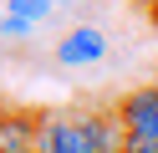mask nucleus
Instances as JSON below:
<instances>
[{
    "instance_id": "obj_7",
    "label": "nucleus",
    "mask_w": 158,
    "mask_h": 153,
    "mask_svg": "<svg viewBox=\"0 0 158 153\" xmlns=\"http://www.w3.org/2000/svg\"><path fill=\"white\" fill-rule=\"evenodd\" d=\"M31 20H21V15H0V36H31Z\"/></svg>"
},
{
    "instance_id": "obj_8",
    "label": "nucleus",
    "mask_w": 158,
    "mask_h": 153,
    "mask_svg": "<svg viewBox=\"0 0 158 153\" xmlns=\"http://www.w3.org/2000/svg\"><path fill=\"white\" fill-rule=\"evenodd\" d=\"M143 5H148V10H158V0H143Z\"/></svg>"
},
{
    "instance_id": "obj_3",
    "label": "nucleus",
    "mask_w": 158,
    "mask_h": 153,
    "mask_svg": "<svg viewBox=\"0 0 158 153\" xmlns=\"http://www.w3.org/2000/svg\"><path fill=\"white\" fill-rule=\"evenodd\" d=\"M107 56V36L97 26H72L61 41H56V61L61 66H92V61Z\"/></svg>"
},
{
    "instance_id": "obj_6",
    "label": "nucleus",
    "mask_w": 158,
    "mask_h": 153,
    "mask_svg": "<svg viewBox=\"0 0 158 153\" xmlns=\"http://www.w3.org/2000/svg\"><path fill=\"white\" fill-rule=\"evenodd\" d=\"M123 153H158V138H153V133H127Z\"/></svg>"
},
{
    "instance_id": "obj_2",
    "label": "nucleus",
    "mask_w": 158,
    "mask_h": 153,
    "mask_svg": "<svg viewBox=\"0 0 158 153\" xmlns=\"http://www.w3.org/2000/svg\"><path fill=\"white\" fill-rule=\"evenodd\" d=\"M112 112H117V122H123L127 133H153V138H158V82L123 92Z\"/></svg>"
},
{
    "instance_id": "obj_5",
    "label": "nucleus",
    "mask_w": 158,
    "mask_h": 153,
    "mask_svg": "<svg viewBox=\"0 0 158 153\" xmlns=\"http://www.w3.org/2000/svg\"><path fill=\"white\" fill-rule=\"evenodd\" d=\"M5 15H21V20H31V26H41V20L51 15V0H10Z\"/></svg>"
},
{
    "instance_id": "obj_10",
    "label": "nucleus",
    "mask_w": 158,
    "mask_h": 153,
    "mask_svg": "<svg viewBox=\"0 0 158 153\" xmlns=\"http://www.w3.org/2000/svg\"><path fill=\"white\" fill-rule=\"evenodd\" d=\"M51 5H56V0H51Z\"/></svg>"
},
{
    "instance_id": "obj_4",
    "label": "nucleus",
    "mask_w": 158,
    "mask_h": 153,
    "mask_svg": "<svg viewBox=\"0 0 158 153\" xmlns=\"http://www.w3.org/2000/svg\"><path fill=\"white\" fill-rule=\"evenodd\" d=\"M36 138H41V117L5 112V153H36Z\"/></svg>"
},
{
    "instance_id": "obj_1",
    "label": "nucleus",
    "mask_w": 158,
    "mask_h": 153,
    "mask_svg": "<svg viewBox=\"0 0 158 153\" xmlns=\"http://www.w3.org/2000/svg\"><path fill=\"white\" fill-rule=\"evenodd\" d=\"M36 153H97L92 138V112H46Z\"/></svg>"
},
{
    "instance_id": "obj_9",
    "label": "nucleus",
    "mask_w": 158,
    "mask_h": 153,
    "mask_svg": "<svg viewBox=\"0 0 158 153\" xmlns=\"http://www.w3.org/2000/svg\"><path fill=\"white\" fill-rule=\"evenodd\" d=\"M148 15H153V20H158V10H148Z\"/></svg>"
}]
</instances>
